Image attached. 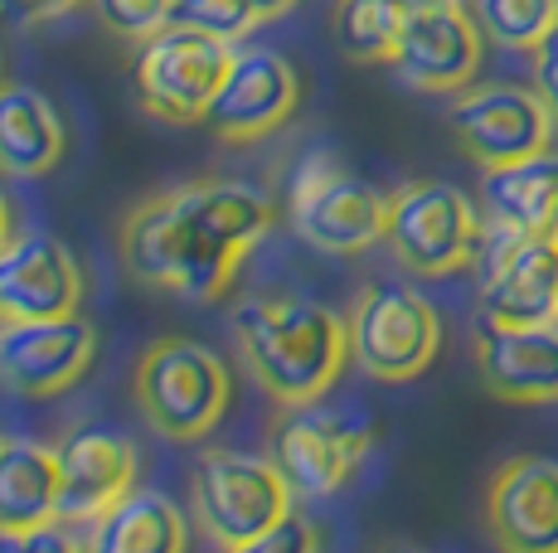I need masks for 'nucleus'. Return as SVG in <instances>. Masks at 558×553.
Wrapping results in <instances>:
<instances>
[{
  "instance_id": "9",
  "label": "nucleus",
  "mask_w": 558,
  "mask_h": 553,
  "mask_svg": "<svg viewBox=\"0 0 558 553\" xmlns=\"http://www.w3.org/2000/svg\"><path fill=\"white\" fill-rule=\"evenodd\" d=\"M350 325V359L364 374L384 384H408L417 379L442 349V316L413 286L374 282L355 296L345 316Z\"/></svg>"
},
{
  "instance_id": "15",
  "label": "nucleus",
  "mask_w": 558,
  "mask_h": 553,
  "mask_svg": "<svg viewBox=\"0 0 558 553\" xmlns=\"http://www.w3.org/2000/svg\"><path fill=\"white\" fill-rule=\"evenodd\" d=\"M486 529L500 553H558V462L510 456L486 491Z\"/></svg>"
},
{
  "instance_id": "18",
  "label": "nucleus",
  "mask_w": 558,
  "mask_h": 553,
  "mask_svg": "<svg viewBox=\"0 0 558 553\" xmlns=\"http://www.w3.org/2000/svg\"><path fill=\"white\" fill-rule=\"evenodd\" d=\"M476 369L506 403H558V321L476 331Z\"/></svg>"
},
{
  "instance_id": "34",
  "label": "nucleus",
  "mask_w": 558,
  "mask_h": 553,
  "mask_svg": "<svg viewBox=\"0 0 558 553\" xmlns=\"http://www.w3.org/2000/svg\"><path fill=\"white\" fill-rule=\"evenodd\" d=\"M10 238V214H5V199H0V243Z\"/></svg>"
},
{
  "instance_id": "35",
  "label": "nucleus",
  "mask_w": 558,
  "mask_h": 553,
  "mask_svg": "<svg viewBox=\"0 0 558 553\" xmlns=\"http://www.w3.org/2000/svg\"><path fill=\"white\" fill-rule=\"evenodd\" d=\"M389 553H423V549H413V544H399V549H389Z\"/></svg>"
},
{
  "instance_id": "16",
  "label": "nucleus",
  "mask_w": 558,
  "mask_h": 553,
  "mask_svg": "<svg viewBox=\"0 0 558 553\" xmlns=\"http://www.w3.org/2000/svg\"><path fill=\"white\" fill-rule=\"evenodd\" d=\"M296 98H302V83H296V69L282 54L239 49L229 78H223L219 98H214L204 122H209L223 142L243 146V142H257V136H272L277 126L296 112Z\"/></svg>"
},
{
  "instance_id": "28",
  "label": "nucleus",
  "mask_w": 558,
  "mask_h": 553,
  "mask_svg": "<svg viewBox=\"0 0 558 553\" xmlns=\"http://www.w3.org/2000/svg\"><path fill=\"white\" fill-rule=\"evenodd\" d=\"M0 553H88L69 519H45L29 529H0Z\"/></svg>"
},
{
  "instance_id": "3",
  "label": "nucleus",
  "mask_w": 558,
  "mask_h": 553,
  "mask_svg": "<svg viewBox=\"0 0 558 553\" xmlns=\"http://www.w3.org/2000/svg\"><path fill=\"white\" fill-rule=\"evenodd\" d=\"M233 398V379L209 345L190 335H160L136 365V403L146 422L170 442H199L219 428Z\"/></svg>"
},
{
  "instance_id": "5",
  "label": "nucleus",
  "mask_w": 558,
  "mask_h": 553,
  "mask_svg": "<svg viewBox=\"0 0 558 553\" xmlns=\"http://www.w3.org/2000/svg\"><path fill=\"white\" fill-rule=\"evenodd\" d=\"M292 229L302 233L316 253L330 258H355L384 243L389 229V195L369 185V180L350 175L336 151H311L292 175V199H287Z\"/></svg>"
},
{
  "instance_id": "11",
  "label": "nucleus",
  "mask_w": 558,
  "mask_h": 553,
  "mask_svg": "<svg viewBox=\"0 0 558 553\" xmlns=\"http://www.w3.org/2000/svg\"><path fill=\"white\" fill-rule=\"evenodd\" d=\"M481 321L490 325H549L558 306V238L514 233L490 223L476 253Z\"/></svg>"
},
{
  "instance_id": "26",
  "label": "nucleus",
  "mask_w": 558,
  "mask_h": 553,
  "mask_svg": "<svg viewBox=\"0 0 558 553\" xmlns=\"http://www.w3.org/2000/svg\"><path fill=\"white\" fill-rule=\"evenodd\" d=\"M170 25H185V29H199V35L239 45L257 25V10L253 0H175V20Z\"/></svg>"
},
{
  "instance_id": "19",
  "label": "nucleus",
  "mask_w": 558,
  "mask_h": 553,
  "mask_svg": "<svg viewBox=\"0 0 558 553\" xmlns=\"http://www.w3.org/2000/svg\"><path fill=\"white\" fill-rule=\"evenodd\" d=\"M63 151H69V132H63L59 108L39 88L0 83V175H49Z\"/></svg>"
},
{
  "instance_id": "24",
  "label": "nucleus",
  "mask_w": 558,
  "mask_h": 553,
  "mask_svg": "<svg viewBox=\"0 0 558 553\" xmlns=\"http://www.w3.org/2000/svg\"><path fill=\"white\" fill-rule=\"evenodd\" d=\"M403 25V0H336V45L355 63H393Z\"/></svg>"
},
{
  "instance_id": "31",
  "label": "nucleus",
  "mask_w": 558,
  "mask_h": 553,
  "mask_svg": "<svg viewBox=\"0 0 558 553\" xmlns=\"http://www.w3.org/2000/svg\"><path fill=\"white\" fill-rule=\"evenodd\" d=\"M83 0H0V10H5L15 25H49V20L69 15V10H78Z\"/></svg>"
},
{
  "instance_id": "37",
  "label": "nucleus",
  "mask_w": 558,
  "mask_h": 553,
  "mask_svg": "<svg viewBox=\"0 0 558 553\" xmlns=\"http://www.w3.org/2000/svg\"><path fill=\"white\" fill-rule=\"evenodd\" d=\"M0 442H5V438H0Z\"/></svg>"
},
{
  "instance_id": "23",
  "label": "nucleus",
  "mask_w": 558,
  "mask_h": 553,
  "mask_svg": "<svg viewBox=\"0 0 558 553\" xmlns=\"http://www.w3.org/2000/svg\"><path fill=\"white\" fill-rule=\"evenodd\" d=\"M59 519V452L29 438L0 442V529Z\"/></svg>"
},
{
  "instance_id": "20",
  "label": "nucleus",
  "mask_w": 558,
  "mask_h": 553,
  "mask_svg": "<svg viewBox=\"0 0 558 553\" xmlns=\"http://www.w3.org/2000/svg\"><path fill=\"white\" fill-rule=\"evenodd\" d=\"M481 205H486L490 223H500V229L558 238V156L544 151L534 161L486 170Z\"/></svg>"
},
{
  "instance_id": "22",
  "label": "nucleus",
  "mask_w": 558,
  "mask_h": 553,
  "mask_svg": "<svg viewBox=\"0 0 558 553\" xmlns=\"http://www.w3.org/2000/svg\"><path fill=\"white\" fill-rule=\"evenodd\" d=\"M122 262L136 282L175 292L180 262H185V214H180L175 189L142 199L122 219Z\"/></svg>"
},
{
  "instance_id": "30",
  "label": "nucleus",
  "mask_w": 558,
  "mask_h": 553,
  "mask_svg": "<svg viewBox=\"0 0 558 553\" xmlns=\"http://www.w3.org/2000/svg\"><path fill=\"white\" fill-rule=\"evenodd\" d=\"M530 54H534V88H539L544 102L558 112V25L530 49Z\"/></svg>"
},
{
  "instance_id": "10",
  "label": "nucleus",
  "mask_w": 558,
  "mask_h": 553,
  "mask_svg": "<svg viewBox=\"0 0 558 553\" xmlns=\"http://www.w3.org/2000/svg\"><path fill=\"white\" fill-rule=\"evenodd\" d=\"M452 132L476 165H520L554 146L558 112L539 88L520 83H471L452 102Z\"/></svg>"
},
{
  "instance_id": "17",
  "label": "nucleus",
  "mask_w": 558,
  "mask_h": 553,
  "mask_svg": "<svg viewBox=\"0 0 558 553\" xmlns=\"http://www.w3.org/2000/svg\"><path fill=\"white\" fill-rule=\"evenodd\" d=\"M481 45H486V35L466 5L408 10L393 69L423 93H461L471 88L481 69Z\"/></svg>"
},
{
  "instance_id": "13",
  "label": "nucleus",
  "mask_w": 558,
  "mask_h": 553,
  "mask_svg": "<svg viewBox=\"0 0 558 553\" xmlns=\"http://www.w3.org/2000/svg\"><path fill=\"white\" fill-rule=\"evenodd\" d=\"M53 452H59V519L69 525H93L136 491L142 471L136 442L107 422H78Z\"/></svg>"
},
{
  "instance_id": "14",
  "label": "nucleus",
  "mask_w": 558,
  "mask_h": 553,
  "mask_svg": "<svg viewBox=\"0 0 558 553\" xmlns=\"http://www.w3.org/2000/svg\"><path fill=\"white\" fill-rule=\"evenodd\" d=\"M83 302V268L53 233H10L0 243V321L73 316Z\"/></svg>"
},
{
  "instance_id": "33",
  "label": "nucleus",
  "mask_w": 558,
  "mask_h": 553,
  "mask_svg": "<svg viewBox=\"0 0 558 553\" xmlns=\"http://www.w3.org/2000/svg\"><path fill=\"white\" fill-rule=\"evenodd\" d=\"M408 10H447V5H466V0H403Z\"/></svg>"
},
{
  "instance_id": "29",
  "label": "nucleus",
  "mask_w": 558,
  "mask_h": 553,
  "mask_svg": "<svg viewBox=\"0 0 558 553\" xmlns=\"http://www.w3.org/2000/svg\"><path fill=\"white\" fill-rule=\"evenodd\" d=\"M223 553H320V534L311 519L287 515L277 529H267V534H257L239 549H223Z\"/></svg>"
},
{
  "instance_id": "36",
  "label": "nucleus",
  "mask_w": 558,
  "mask_h": 553,
  "mask_svg": "<svg viewBox=\"0 0 558 553\" xmlns=\"http://www.w3.org/2000/svg\"><path fill=\"white\" fill-rule=\"evenodd\" d=\"M554 321H558V306H554Z\"/></svg>"
},
{
  "instance_id": "25",
  "label": "nucleus",
  "mask_w": 558,
  "mask_h": 553,
  "mask_svg": "<svg viewBox=\"0 0 558 553\" xmlns=\"http://www.w3.org/2000/svg\"><path fill=\"white\" fill-rule=\"evenodd\" d=\"M471 15L500 49H534L558 25V0H471Z\"/></svg>"
},
{
  "instance_id": "7",
  "label": "nucleus",
  "mask_w": 558,
  "mask_h": 553,
  "mask_svg": "<svg viewBox=\"0 0 558 553\" xmlns=\"http://www.w3.org/2000/svg\"><path fill=\"white\" fill-rule=\"evenodd\" d=\"M190 500L204 534L223 549L248 544L296 515V491L287 486V476L272 466V456L253 452H204L190 481Z\"/></svg>"
},
{
  "instance_id": "21",
  "label": "nucleus",
  "mask_w": 558,
  "mask_h": 553,
  "mask_svg": "<svg viewBox=\"0 0 558 553\" xmlns=\"http://www.w3.org/2000/svg\"><path fill=\"white\" fill-rule=\"evenodd\" d=\"M88 553H190V525L170 495L136 486L107 515L93 519Z\"/></svg>"
},
{
  "instance_id": "32",
  "label": "nucleus",
  "mask_w": 558,
  "mask_h": 553,
  "mask_svg": "<svg viewBox=\"0 0 558 553\" xmlns=\"http://www.w3.org/2000/svg\"><path fill=\"white\" fill-rule=\"evenodd\" d=\"M296 0H253V10H257V20H282L287 10H292Z\"/></svg>"
},
{
  "instance_id": "8",
  "label": "nucleus",
  "mask_w": 558,
  "mask_h": 553,
  "mask_svg": "<svg viewBox=\"0 0 558 553\" xmlns=\"http://www.w3.org/2000/svg\"><path fill=\"white\" fill-rule=\"evenodd\" d=\"M233 54L239 49L229 39L199 35V29H185V25H166L160 35L136 45V59H132L136 98L160 122H175V126L204 122L233 69Z\"/></svg>"
},
{
  "instance_id": "2",
  "label": "nucleus",
  "mask_w": 558,
  "mask_h": 553,
  "mask_svg": "<svg viewBox=\"0 0 558 553\" xmlns=\"http://www.w3.org/2000/svg\"><path fill=\"white\" fill-rule=\"evenodd\" d=\"M180 214H185V262H180L175 292L190 302H214L229 292L239 262L272 229L277 205L239 180H195L180 185Z\"/></svg>"
},
{
  "instance_id": "12",
  "label": "nucleus",
  "mask_w": 558,
  "mask_h": 553,
  "mask_svg": "<svg viewBox=\"0 0 558 553\" xmlns=\"http://www.w3.org/2000/svg\"><path fill=\"white\" fill-rule=\"evenodd\" d=\"M98 359V331L73 316L0 321V379L25 398H53L73 389Z\"/></svg>"
},
{
  "instance_id": "1",
  "label": "nucleus",
  "mask_w": 558,
  "mask_h": 553,
  "mask_svg": "<svg viewBox=\"0 0 558 553\" xmlns=\"http://www.w3.org/2000/svg\"><path fill=\"white\" fill-rule=\"evenodd\" d=\"M233 335L277 403H316L350 359V325L311 296L263 292L233 306Z\"/></svg>"
},
{
  "instance_id": "6",
  "label": "nucleus",
  "mask_w": 558,
  "mask_h": 553,
  "mask_svg": "<svg viewBox=\"0 0 558 553\" xmlns=\"http://www.w3.org/2000/svg\"><path fill=\"white\" fill-rule=\"evenodd\" d=\"M481 238H486V223H481L471 195L447 180H413L389 195L384 243L408 272L452 276L476 262Z\"/></svg>"
},
{
  "instance_id": "4",
  "label": "nucleus",
  "mask_w": 558,
  "mask_h": 553,
  "mask_svg": "<svg viewBox=\"0 0 558 553\" xmlns=\"http://www.w3.org/2000/svg\"><path fill=\"white\" fill-rule=\"evenodd\" d=\"M374 446V422L355 408H320L316 403H282L267 438V456L287 476L296 495L326 500L355 481L360 462Z\"/></svg>"
},
{
  "instance_id": "27",
  "label": "nucleus",
  "mask_w": 558,
  "mask_h": 553,
  "mask_svg": "<svg viewBox=\"0 0 558 553\" xmlns=\"http://www.w3.org/2000/svg\"><path fill=\"white\" fill-rule=\"evenodd\" d=\"M93 10H98V20L112 35L132 39V45L160 35L175 20V0H93Z\"/></svg>"
}]
</instances>
